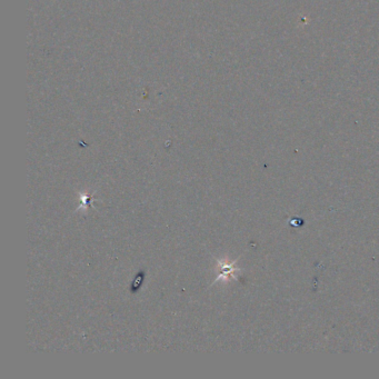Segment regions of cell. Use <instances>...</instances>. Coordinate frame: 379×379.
Listing matches in <instances>:
<instances>
[{"instance_id":"obj_1","label":"cell","mask_w":379,"mask_h":379,"mask_svg":"<svg viewBox=\"0 0 379 379\" xmlns=\"http://www.w3.org/2000/svg\"><path fill=\"white\" fill-rule=\"evenodd\" d=\"M234 272H235V268L232 267V265H222L221 266V276L219 278H221V277L226 278L227 276H232Z\"/></svg>"},{"instance_id":"obj_2","label":"cell","mask_w":379,"mask_h":379,"mask_svg":"<svg viewBox=\"0 0 379 379\" xmlns=\"http://www.w3.org/2000/svg\"><path fill=\"white\" fill-rule=\"evenodd\" d=\"M92 200H93L92 196H85L83 203H82V205H80V207H84L85 205L90 206V205H92Z\"/></svg>"}]
</instances>
